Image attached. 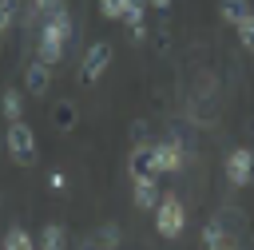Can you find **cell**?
I'll use <instances>...</instances> for the list:
<instances>
[{"mask_svg": "<svg viewBox=\"0 0 254 250\" xmlns=\"http://www.w3.org/2000/svg\"><path fill=\"white\" fill-rule=\"evenodd\" d=\"M67 40H71V12H67V4H60V8H52V12L44 16V24H40L36 56L56 67L60 56H64V48H67Z\"/></svg>", "mask_w": 254, "mask_h": 250, "instance_id": "cell-1", "label": "cell"}, {"mask_svg": "<svg viewBox=\"0 0 254 250\" xmlns=\"http://www.w3.org/2000/svg\"><path fill=\"white\" fill-rule=\"evenodd\" d=\"M183 226H187V206H183V198H179V194H159V202H155V230H159L163 238H179Z\"/></svg>", "mask_w": 254, "mask_h": 250, "instance_id": "cell-2", "label": "cell"}, {"mask_svg": "<svg viewBox=\"0 0 254 250\" xmlns=\"http://www.w3.org/2000/svg\"><path fill=\"white\" fill-rule=\"evenodd\" d=\"M4 147H8L12 163H20V167L36 163V135H32V127H28L24 119H12V123H8V131H4Z\"/></svg>", "mask_w": 254, "mask_h": 250, "instance_id": "cell-3", "label": "cell"}, {"mask_svg": "<svg viewBox=\"0 0 254 250\" xmlns=\"http://www.w3.org/2000/svg\"><path fill=\"white\" fill-rule=\"evenodd\" d=\"M111 44L107 40H95L87 52H83V63H79V79L83 83H95V79H103V71L111 67Z\"/></svg>", "mask_w": 254, "mask_h": 250, "instance_id": "cell-4", "label": "cell"}, {"mask_svg": "<svg viewBox=\"0 0 254 250\" xmlns=\"http://www.w3.org/2000/svg\"><path fill=\"white\" fill-rule=\"evenodd\" d=\"M222 171H226V183H230V187H246V183L254 179V151H246V147H234V151L226 155Z\"/></svg>", "mask_w": 254, "mask_h": 250, "instance_id": "cell-5", "label": "cell"}, {"mask_svg": "<svg viewBox=\"0 0 254 250\" xmlns=\"http://www.w3.org/2000/svg\"><path fill=\"white\" fill-rule=\"evenodd\" d=\"M183 139L179 135H171V139H159L155 143V171L159 175H175V171H183Z\"/></svg>", "mask_w": 254, "mask_h": 250, "instance_id": "cell-6", "label": "cell"}, {"mask_svg": "<svg viewBox=\"0 0 254 250\" xmlns=\"http://www.w3.org/2000/svg\"><path fill=\"white\" fill-rule=\"evenodd\" d=\"M127 171H131V183H135V179L159 175V171H155V143L135 139V151H131V159H127Z\"/></svg>", "mask_w": 254, "mask_h": 250, "instance_id": "cell-7", "label": "cell"}, {"mask_svg": "<svg viewBox=\"0 0 254 250\" xmlns=\"http://www.w3.org/2000/svg\"><path fill=\"white\" fill-rule=\"evenodd\" d=\"M52 87V63H44L40 56L24 67V91H32V95H44Z\"/></svg>", "mask_w": 254, "mask_h": 250, "instance_id": "cell-8", "label": "cell"}, {"mask_svg": "<svg viewBox=\"0 0 254 250\" xmlns=\"http://www.w3.org/2000/svg\"><path fill=\"white\" fill-rule=\"evenodd\" d=\"M147 0H127V8H123V24L131 28V40L139 44V40H147Z\"/></svg>", "mask_w": 254, "mask_h": 250, "instance_id": "cell-9", "label": "cell"}, {"mask_svg": "<svg viewBox=\"0 0 254 250\" xmlns=\"http://www.w3.org/2000/svg\"><path fill=\"white\" fill-rule=\"evenodd\" d=\"M234 242V234L226 230V218L218 214V218H210L206 226H202V246H210V250H222V246H230Z\"/></svg>", "mask_w": 254, "mask_h": 250, "instance_id": "cell-10", "label": "cell"}, {"mask_svg": "<svg viewBox=\"0 0 254 250\" xmlns=\"http://www.w3.org/2000/svg\"><path fill=\"white\" fill-rule=\"evenodd\" d=\"M135 206L139 210H155V202H159V175H151V179H135Z\"/></svg>", "mask_w": 254, "mask_h": 250, "instance_id": "cell-11", "label": "cell"}, {"mask_svg": "<svg viewBox=\"0 0 254 250\" xmlns=\"http://www.w3.org/2000/svg\"><path fill=\"white\" fill-rule=\"evenodd\" d=\"M75 119H79V111H75L71 99H56L52 103V127L56 131H75Z\"/></svg>", "mask_w": 254, "mask_h": 250, "instance_id": "cell-12", "label": "cell"}, {"mask_svg": "<svg viewBox=\"0 0 254 250\" xmlns=\"http://www.w3.org/2000/svg\"><path fill=\"white\" fill-rule=\"evenodd\" d=\"M218 12H222V24L238 28V20L246 12H254V8H250V0H218Z\"/></svg>", "mask_w": 254, "mask_h": 250, "instance_id": "cell-13", "label": "cell"}, {"mask_svg": "<svg viewBox=\"0 0 254 250\" xmlns=\"http://www.w3.org/2000/svg\"><path fill=\"white\" fill-rule=\"evenodd\" d=\"M0 111H4V119H8V123H12V119H24V95H20V87H8V91H4Z\"/></svg>", "mask_w": 254, "mask_h": 250, "instance_id": "cell-14", "label": "cell"}, {"mask_svg": "<svg viewBox=\"0 0 254 250\" xmlns=\"http://www.w3.org/2000/svg\"><path fill=\"white\" fill-rule=\"evenodd\" d=\"M64 242H67V230H64L60 222H48V226L40 230V246H44V250H60Z\"/></svg>", "mask_w": 254, "mask_h": 250, "instance_id": "cell-15", "label": "cell"}, {"mask_svg": "<svg viewBox=\"0 0 254 250\" xmlns=\"http://www.w3.org/2000/svg\"><path fill=\"white\" fill-rule=\"evenodd\" d=\"M4 250H32V234L20 230V226H12V230L4 234Z\"/></svg>", "mask_w": 254, "mask_h": 250, "instance_id": "cell-16", "label": "cell"}, {"mask_svg": "<svg viewBox=\"0 0 254 250\" xmlns=\"http://www.w3.org/2000/svg\"><path fill=\"white\" fill-rule=\"evenodd\" d=\"M234 32H238V44H242L246 52H254V12H246V16L238 20V28H234Z\"/></svg>", "mask_w": 254, "mask_h": 250, "instance_id": "cell-17", "label": "cell"}, {"mask_svg": "<svg viewBox=\"0 0 254 250\" xmlns=\"http://www.w3.org/2000/svg\"><path fill=\"white\" fill-rule=\"evenodd\" d=\"M16 24V0H0V36Z\"/></svg>", "mask_w": 254, "mask_h": 250, "instance_id": "cell-18", "label": "cell"}, {"mask_svg": "<svg viewBox=\"0 0 254 250\" xmlns=\"http://www.w3.org/2000/svg\"><path fill=\"white\" fill-rule=\"evenodd\" d=\"M123 8H127V0H99V12L107 20H123Z\"/></svg>", "mask_w": 254, "mask_h": 250, "instance_id": "cell-19", "label": "cell"}, {"mask_svg": "<svg viewBox=\"0 0 254 250\" xmlns=\"http://www.w3.org/2000/svg\"><path fill=\"white\" fill-rule=\"evenodd\" d=\"M64 0H32V20H44L52 8H60Z\"/></svg>", "mask_w": 254, "mask_h": 250, "instance_id": "cell-20", "label": "cell"}, {"mask_svg": "<svg viewBox=\"0 0 254 250\" xmlns=\"http://www.w3.org/2000/svg\"><path fill=\"white\" fill-rule=\"evenodd\" d=\"M99 242H103V246H119V226H115V222H103Z\"/></svg>", "mask_w": 254, "mask_h": 250, "instance_id": "cell-21", "label": "cell"}, {"mask_svg": "<svg viewBox=\"0 0 254 250\" xmlns=\"http://www.w3.org/2000/svg\"><path fill=\"white\" fill-rule=\"evenodd\" d=\"M48 183H52V190H64V187H67V179H64V171H52V179H48Z\"/></svg>", "mask_w": 254, "mask_h": 250, "instance_id": "cell-22", "label": "cell"}, {"mask_svg": "<svg viewBox=\"0 0 254 250\" xmlns=\"http://www.w3.org/2000/svg\"><path fill=\"white\" fill-rule=\"evenodd\" d=\"M147 4H151V8H159V12H167V8H171V0H147Z\"/></svg>", "mask_w": 254, "mask_h": 250, "instance_id": "cell-23", "label": "cell"}]
</instances>
